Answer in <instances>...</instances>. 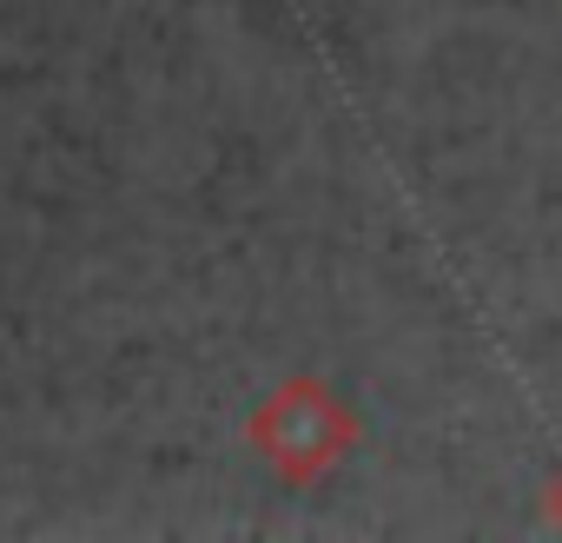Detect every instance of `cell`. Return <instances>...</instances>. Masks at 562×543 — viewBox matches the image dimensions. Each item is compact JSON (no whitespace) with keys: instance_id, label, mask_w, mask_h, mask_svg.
Returning <instances> with one entry per match:
<instances>
[{"instance_id":"obj_2","label":"cell","mask_w":562,"mask_h":543,"mask_svg":"<svg viewBox=\"0 0 562 543\" xmlns=\"http://www.w3.org/2000/svg\"><path fill=\"white\" fill-rule=\"evenodd\" d=\"M542 510H549V523H555V530H562V470H555V477H549V490H542Z\"/></svg>"},{"instance_id":"obj_1","label":"cell","mask_w":562,"mask_h":543,"mask_svg":"<svg viewBox=\"0 0 562 543\" xmlns=\"http://www.w3.org/2000/svg\"><path fill=\"white\" fill-rule=\"evenodd\" d=\"M278 451L292 457V470H318V464H331L338 457V444L351 437V424H345V411L331 405V398H318V391H299L285 411H278Z\"/></svg>"}]
</instances>
